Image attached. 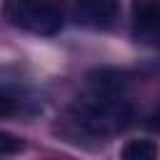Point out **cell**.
<instances>
[{"label":"cell","mask_w":160,"mask_h":160,"mask_svg":"<svg viewBox=\"0 0 160 160\" xmlns=\"http://www.w3.org/2000/svg\"><path fill=\"white\" fill-rule=\"evenodd\" d=\"M132 122V105L120 100V95H102L95 92L92 98L72 102L58 130L70 142L80 140H105L110 135L122 132Z\"/></svg>","instance_id":"cell-1"},{"label":"cell","mask_w":160,"mask_h":160,"mask_svg":"<svg viewBox=\"0 0 160 160\" xmlns=\"http://www.w3.org/2000/svg\"><path fill=\"white\" fill-rule=\"evenodd\" d=\"M2 12L10 25L32 35H55L65 22L60 0H5Z\"/></svg>","instance_id":"cell-2"},{"label":"cell","mask_w":160,"mask_h":160,"mask_svg":"<svg viewBox=\"0 0 160 160\" xmlns=\"http://www.w3.org/2000/svg\"><path fill=\"white\" fill-rule=\"evenodd\" d=\"M120 2L118 0H75L72 15L80 25L92 30H105L118 20Z\"/></svg>","instance_id":"cell-3"},{"label":"cell","mask_w":160,"mask_h":160,"mask_svg":"<svg viewBox=\"0 0 160 160\" xmlns=\"http://www.w3.org/2000/svg\"><path fill=\"white\" fill-rule=\"evenodd\" d=\"M130 18L140 40H160V0H132Z\"/></svg>","instance_id":"cell-4"},{"label":"cell","mask_w":160,"mask_h":160,"mask_svg":"<svg viewBox=\"0 0 160 160\" xmlns=\"http://www.w3.org/2000/svg\"><path fill=\"white\" fill-rule=\"evenodd\" d=\"M90 88L92 92H102V95H120L130 82H132V75L125 72V70H115V68H102V70H95L90 72Z\"/></svg>","instance_id":"cell-5"},{"label":"cell","mask_w":160,"mask_h":160,"mask_svg":"<svg viewBox=\"0 0 160 160\" xmlns=\"http://www.w3.org/2000/svg\"><path fill=\"white\" fill-rule=\"evenodd\" d=\"M125 160H155L158 158V145L155 140H148V138H140V140H130L122 152H120Z\"/></svg>","instance_id":"cell-6"},{"label":"cell","mask_w":160,"mask_h":160,"mask_svg":"<svg viewBox=\"0 0 160 160\" xmlns=\"http://www.w3.org/2000/svg\"><path fill=\"white\" fill-rule=\"evenodd\" d=\"M30 100H22L18 92L0 88V118H15V115H25V105Z\"/></svg>","instance_id":"cell-7"},{"label":"cell","mask_w":160,"mask_h":160,"mask_svg":"<svg viewBox=\"0 0 160 160\" xmlns=\"http://www.w3.org/2000/svg\"><path fill=\"white\" fill-rule=\"evenodd\" d=\"M22 150H25L22 138L0 130V155H18V152H22Z\"/></svg>","instance_id":"cell-8"},{"label":"cell","mask_w":160,"mask_h":160,"mask_svg":"<svg viewBox=\"0 0 160 160\" xmlns=\"http://www.w3.org/2000/svg\"><path fill=\"white\" fill-rule=\"evenodd\" d=\"M148 130H152V132H160V108H155L148 118H145V122H142Z\"/></svg>","instance_id":"cell-9"}]
</instances>
